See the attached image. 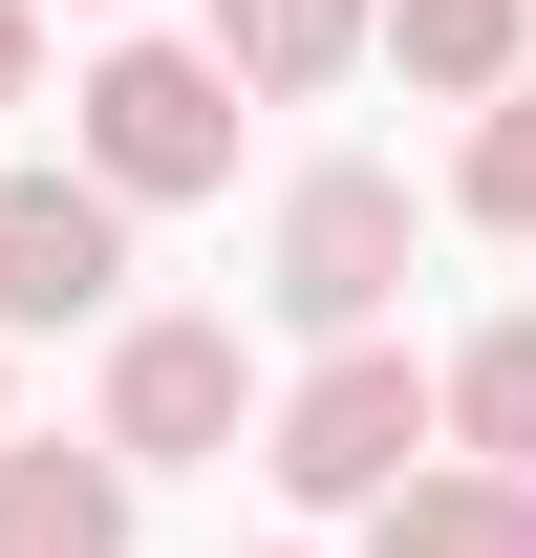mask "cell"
I'll return each instance as SVG.
<instances>
[{
  "label": "cell",
  "instance_id": "4",
  "mask_svg": "<svg viewBox=\"0 0 536 558\" xmlns=\"http://www.w3.org/2000/svg\"><path fill=\"white\" fill-rule=\"evenodd\" d=\"M236 429H258V365H236V323H194V301H108V451H130V473H215V451H236Z\"/></svg>",
  "mask_w": 536,
  "mask_h": 558
},
{
  "label": "cell",
  "instance_id": "14",
  "mask_svg": "<svg viewBox=\"0 0 536 558\" xmlns=\"http://www.w3.org/2000/svg\"><path fill=\"white\" fill-rule=\"evenodd\" d=\"M0 429H22V409H0Z\"/></svg>",
  "mask_w": 536,
  "mask_h": 558
},
{
  "label": "cell",
  "instance_id": "6",
  "mask_svg": "<svg viewBox=\"0 0 536 558\" xmlns=\"http://www.w3.org/2000/svg\"><path fill=\"white\" fill-rule=\"evenodd\" d=\"M130 494L108 429H0V558H130Z\"/></svg>",
  "mask_w": 536,
  "mask_h": 558
},
{
  "label": "cell",
  "instance_id": "1",
  "mask_svg": "<svg viewBox=\"0 0 536 558\" xmlns=\"http://www.w3.org/2000/svg\"><path fill=\"white\" fill-rule=\"evenodd\" d=\"M407 258H429V194H407L387 150H322V172H279V215H258V301L301 344L407 323Z\"/></svg>",
  "mask_w": 536,
  "mask_h": 558
},
{
  "label": "cell",
  "instance_id": "3",
  "mask_svg": "<svg viewBox=\"0 0 536 558\" xmlns=\"http://www.w3.org/2000/svg\"><path fill=\"white\" fill-rule=\"evenodd\" d=\"M407 451H429V365H407V323H365V344H301V387L258 409V473L301 494V515H365Z\"/></svg>",
  "mask_w": 536,
  "mask_h": 558
},
{
  "label": "cell",
  "instance_id": "7",
  "mask_svg": "<svg viewBox=\"0 0 536 558\" xmlns=\"http://www.w3.org/2000/svg\"><path fill=\"white\" fill-rule=\"evenodd\" d=\"M365 558H536V473H472V451H407L365 494Z\"/></svg>",
  "mask_w": 536,
  "mask_h": 558
},
{
  "label": "cell",
  "instance_id": "2",
  "mask_svg": "<svg viewBox=\"0 0 536 558\" xmlns=\"http://www.w3.org/2000/svg\"><path fill=\"white\" fill-rule=\"evenodd\" d=\"M236 108H258V86L215 65V44H150V22H130V44L65 86V150L130 215H194V194H236Z\"/></svg>",
  "mask_w": 536,
  "mask_h": 558
},
{
  "label": "cell",
  "instance_id": "9",
  "mask_svg": "<svg viewBox=\"0 0 536 558\" xmlns=\"http://www.w3.org/2000/svg\"><path fill=\"white\" fill-rule=\"evenodd\" d=\"M429 451H472V473H536V301H515V323H472V344L429 365Z\"/></svg>",
  "mask_w": 536,
  "mask_h": 558
},
{
  "label": "cell",
  "instance_id": "8",
  "mask_svg": "<svg viewBox=\"0 0 536 558\" xmlns=\"http://www.w3.org/2000/svg\"><path fill=\"white\" fill-rule=\"evenodd\" d=\"M365 65H407L429 108H472V86L536 65V0H365Z\"/></svg>",
  "mask_w": 536,
  "mask_h": 558
},
{
  "label": "cell",
  "instance_id": "11",
  "mask_svg": "<svg viewBox=\"0 0 536 558\" xmlns=\"http://www.w3.org/2000/svg\"><path fill=\"white\" fill-rule=\"evenodd\" d=\"M451 215H472V236H536V65H515V86H472V150H451Z\"/></svg>",
  "mask_w": 536,
  "mask_h": 558
},
{
  "label": "cell",
  "instance_id": "5",
  "mask_svg": "<svg viewBox=\"0 0 536 558\" xmlns=\"http://www.w3.org/2000/svg\"><path fill=\"white\" fill-rule=\"evenodd\" d=\"M130 301V194L108 172H0V344H65V323H108Z\"/></svg>",
  "mask_w": 536,
  "mask_h": 558
},
{
  "label": "cell",
  "instance_id": "12",
  "mask_svg": "<svg viewBox=\"0 0 536 558\" xmlns=\"http://www.w3.org/2000/svg\"><path fill=\"white\" fill-rule=\"evenodd\" d=\"M0 108H44V0H0Z\"/></svg>",
  "mask_w": 536,
  "mask_h": 558
},
{
  "label": "cell",
  "instance_id": "13",
  "mask_svg": "<svg viewBox=\"0 0 536 558\" xmlns=\"http://www.w3.org/2000/svg\"><path fill=\"white\" fill-rule=\"evenodd\" d=\"M86 22H130V0H86Z\"/></svg>",
  "mask_w": 536,
  "mask_h": 558
},
{
  "label": "cell",
  "instance_id": "10",
  "mask_svg": "<svg viewBox=\"0 0 536 558\" xmlns=\"http://www.w3.org/2000/svg\"><path fill=\"white\" fill-rule=\"evenodd\" d=\"M194 44L258 86V108H301V86H343V65H365V0H215Z\"/></svg>",
  "mask_w": 536,
  "mask_h": 558
}]
</instances>
